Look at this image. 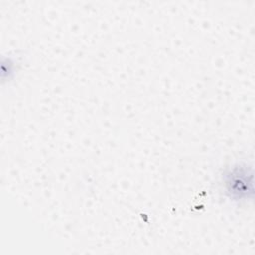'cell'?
<instances>
[{"instance_id": "obj_1", "label": "cell", "mask_w": 255, "mask_h": 255, "mask_svg": "<svg viewBox=\"0 0 255 255\" xmlns=\"http://www.w3.org/2000/svg\"><path fill=\"white\" fill-rule=\"evenodd\" d=\"M226 195L233 200L251 198L253 195V170L247 164H236L224 175Z\"/></svg>"}]
</instances>
